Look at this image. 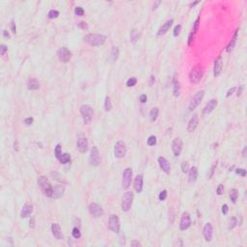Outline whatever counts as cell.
<instances>
[{
	"instance_id": "cell-29",
	"label": "cell",
	"mask_w": 247,
	"mask_h": 247,
	"mask_svg": "<svg viewBox=\"0 0 247 247\" xmlns=\"http://www.w3.org/2000/svg\"><path fill=\"white\" fill-rule=\"evenodd\" d=\"M118 57H119V48L118 47H113V48H112V50H111V53H110L108 59H109V61L111 63H114V62H116V61H117Z\"/></svg>"
},
{
	"instance_id": "cell-12",
	"label": "cell",
	"mask_w": 247,
	"mask_h": 247,
	"mask_svg": "<svg viewBox=\"0 0 247 247\" xmlns=\"http://www.w3.org/2000/svg\"><path fill=\"white\" fill-rule=\"evenodd\" d=\"M89 211L95 218H99L103 215V209L97 203H91L89 205Z\"/></svg>"
},
{
	"instance_id": "cell-13",
	"label": "cell",
	"mask_w": 247,
	"mask_h": 247,
	"mask_svg": "<svg viewBox=\"0 0 247 247\" xmlns=\"http://www.w3.org/2000/svg\"><path fill=\"white\" fill-rule=\"evenodd\" d=\"M191 226V219H190V215L188 212H183L182 217H180V229L182 231L187 230L189 227Z\"/></svg>"
},
{
	"instance_id": "cell-50",
	"label": "cell",
	"mask_w": 247,
	"mask_h": 247,
	"mask_svg": "<svg viewBox=\"0 0 247 247\" xmlns=\"http://www.w3.org/2000/svg\"><path fill=\"white\" fill-rule=\"evenodd\" d=\"M33 121H34V119L32 118V117H28V118H26L25 120H24V124H25L26 126H30V124H33Z\"/></svg>"
},
{
	"instance_id": "cell-16",
	"label": "cell",
	"mask_w": 247,
	"mask_h": 247,
	"mask_svg": "<svg viewBox=\"0 0 247 247\" xmlns=\"http://www.w3.org/2000/svg\"><path fill=\"white\" fill-rule=\"evenodd\" d=\"M222 67H223V60H222L221 56H218L216 60L214 62V67H213V75L215 77L219 76L222 72Z\"/></svg>"
},
{
	"instance_id": "cell-51",
	"label": "cell",
	"mask_w": 247,
	"mask_h": 247,
	"mask_svg": "<svg viewBox=\"0 0 247 247\" xmlns=\"http://www.w3.org/2000/svg\"><path fill=\"white\" fill-rule=\"evenodd\" d=\"M236 173L238 175H240V176H242V177H245L246 176V170L245 169H236Z\"/></svg>"
},
{
	"instance_id": "cell-59",
	"label": "cell",
	"mask_w": 247,
	"mask_h": 247,
	"mask_svg": "<svg viewBox=\"0 0 247 247\" xmlns=\"http://www.w3.org/2000/svg\"><path fill=\"white\" fill-rule=\"evenodd\" d=\"M130 245L131 246H141V243L137 240H132L130 243Z\"/></svg>"
},
{
	"instance_id": "cell-54",
	"label": "cell",
	"mask_w": 247,
	"mask_h": 247,
	"mask_svg": "<svg viewBox=\"0 0 247 247\" xmlns=\"http://www.w3.org/2000/svg\"><path fill=\"white\" fill-rule=\"evenodd\" d=\"M228 211H229L228 206H227V205H223V206H222V213L227 214L228 213Z\"/></svg>"
},
{
	"instance_id": "cell-38",
	"label": "cell",
	"mask_w": 247,
	"mask_h": 247,
	"mask_svg": "<svg viewBox=\"0 0 247 247\" xmlns=\"http://www.w3.org/2000/svg\"><path fill=\"white\" fill-rule=\"evenodd\" d=\"M54 153H55L56 158H57V159H59L60 156L62 155V150H61V145H60V144H58V145L55 147Z\"/></svg>"
},
{
	"instance_id": "cell-62",
	"label": "cell",
	"mask_w": 247,
	"mask_h": 247,
	"mask_svg": "<svg viewBox=\"0 0 247 247\" xmlns=\"http://www.w3.org/2000/svg\"><path fill=\"white\" fill-rule=\"evenodd\" d=\"M155 76H153V75H151V79H150V82H149V83H150V85H153V82H155Z\"/></svg>"
},
{
	"instance_id": "cell-26",
	"label": "cell",
	"mask_w": 247,
	"mask_h": 247,
	"mask_svg": "<svg viewBox=\"0 0 247 247\" xmlns=\"http://www.w3.org/2000/svg\"><path fill=\"white\" fill-rule=\"evenodd\" d=\"M197 178H198L197 167H191L188 170V180H189V182H195Z\"/></svg>"
},
{
	"instance_id": "cell-3",
	"label": "cell",
	"mask_w": 247,
	"mask_h": 247,
	"mask_svg": "<svg viewBox=\"0 0 247 247\" xmlns=\"http://www.w3.org/2000/svg\"><path fill=\"white\" fill-rule=\"evenodd\" d=\"M203 76V68L201 65H196L192 68L189 72V81L192 84H196L202 79Z\"/></svg>"
},
{
	"instance_id": "cell-11",
	"label": "cell",
	"mask_w": 247,
	"mask_h": 247,
	"mask_svg": "<svg viewBox=\"0 0 247 247\" xmlns=\"http://www.w3.org/2000/svg\"><path fill=\"white\" fill-rule=\"evenodd\" d=\"M57 57L62 63H68L72 58V52L66 47H61L57 50Z\"/></svg>"
},
{
	"instance_id": "cell-53",
	"label": "cell",
	"mask_w": 247,
	"mask_h": 247,
	"mask_svg": "<svg viewBox=\"0 0 247 247\" xmlns=\"http://www.w3.org/2000/svg\"><path fill=\"white\" fill-rule=\"evenodd\" d=\"M7 49H8V48H7V46L5 45H2L1 46H0V54L4 55L5 53H6Z\"/></svg>"
},
{
	"instance_id": "cell-42",
	"label": "cell",
	"mask_w": 247,
	"mask_h": 247,
	"mask_svg": "<svg viewBox=\"0 0 247 247\" xmlns=\"http://www.w3.org/2000/svg\"><path fill=\"white\" fill-rule=\"evenodd\" d=\"M156 144V137L155 135H151L148 138V145L149 146H155Z\"/></svg>"
},
{
	"instance_id": "cell-57",
	"label": "cell",
	"mask_w": 247,
	"mask_h": 247,
	"mask_svg": "<svg viewBox=\"0 0 247 247\" xmlns=\"http://www.w3.org/2000/svg\"><path fill=\"white\" fill-rule=\"evenodd\" d=\"M193 36H194V33L191 32V33H190L189 37H188V45H191V43H192V41H193Z\"/></svg>"
},
{
	"instance_id": "cell-63",
	"label": "cell",
	"mask_w": 247,
	"mask_h": 247,
	"mask_svg": "<svg viewBox=\"0 0 247 247\" xmlns=\"http://www.w3.org/2000/svg\"><path fill=\"white\" fill-rule=\"evenodd\" d=\"M246 150H247V148L245 147V148L243 149V151H242V155H243L244 157H245V156H246Z\"/></svg>"
},
{
	"instance_id": "cell-17",
	"label": "cell",
	"mask_w": 247,
	"mask_h": 247,
	"mask_svg": "<svg viewBox=\"0 0 247 247\" xmlns=\"http://www.w3.org/2000/svg\"><path fill=\"white\" fill-rule=\"evenodd\" d=\"M198 124H199V118H198V115L194 114L191 117V119L189 120L187 124V131L188 132H193V131L196 129Z\"/></svg>"
},
{
	"instance_id": "cell-36",
	"label": "cell",
	"mask_w": 247,
	"mask_h": 247,
	"mask_svg": "<svg viewBox=\"0 0 247 247\" xmlns=\"http://www.w3.org/2000/svg\"><path fill=\"white\" fill-rule=\"evenodd\" d=\"M104 108H105L106 111H110V110L112 109V102L109 97H105V101H104Z\"/></svg>"
},
{
	"instance_id": "cell-20",
	"label": "cell",
	"mask_w": 247,
	"mask_h": 247,
	"mask_svg": "<svg viewBox=\"0 0 247 247\" xmlns=\"http://www.w3.org/2000/svg\"><path fill=\"white\" fill-rule=\"evenodd\" d=\"M212 236H213V229L211 223H207L204 227V236L207 241L212 240Z\"/></svg>"
},
{
	"instance_id": "cell-10",
	"label": "cell",
	"mask_w": 247,
	"mask_h": 247,
	"mask_svg": "<svg viewBox=\"0 0 247 247\" xmlns=\"http://www.w3.org/2000/svg\"><path fill=\"white\" fill-rule=\"evenodd\" d=\"M131 180H132V169L131 168H126L123 173V180H122V184H123L124 189H128L130 186Z\"/></svg>"
},
{
	"instance_id": "cell-47",
	"label": "cell",
	"mask_w": 247,
	"mask_h": 247,
	"mask_svg": "<svg viewBox=\"0 0 247 247\" xmlns=\"http://www.w3.org/2000/svg\"><path fill=\"white\" fill-rule=\"evenodd\" d=\"M180 30H182V25H180V24H178V25L174 28V33H173L174 34V36L178 37V35H180Z\"/></svg>"
},
{
	"instance_id": "cell-48",
	"label": "cell",
	"mask_w": 247,
	"mask_h": 247,
	"mask_svg": "<svg viewBox=\"0 0 247 247\" xmlns=\"http://www.w3.org/2000/svg\"><path fill=\"white\" fill-rule=\"evenodd\" d=\"M158 198H159L160 201H164L166 198H167V191H166V190H162V191L159 193Z\"/></svg>"
},
{
	"instance_id": "cell-45",
	"label": "cell",
	"mask_w": 247,
	"mask_h": 247,
	"mask_svg": "<svg viewBox=\"0 0 247 247\" xmlns=\"http://www.w3.org/2000/svg\"><path fill=\"white\" fill-rule=\"evenodd\" d=\"M216 166H217V162H214L213 164H212L211 168V172H209V174L207 175V178H212V176H213V174H214V171H215V169H216Z\"/></svg>"
},
{
	"instance_id": "cell-28",
	"label": "cell",
	"mask_w": 247,
	"mask_h": 247,
	"mask_svg": "<svg viewBox=\"0 0 247 247\" xmlns=\"http://www.w3.org/2000/svg\"><path fill=\"white\" fill-rule=\"evenodd\" d=\"M27 88L29 90H38L40 88V83L37 79L35 78H31V79L28 80V83H27Z\"/></svg>"
},
{
	"instance_id": "cell-34",
	"label": "cell",
	"mask_w": 247,
	"mask_h": 247,
	"mask_svg": "<svg viewBox=\"0 0 247 247\" xmlns=\"http://www.w3.org/2000/svg\"><path fill=\"white\" fill-rule=\"evenodd\" d=\"M58 160H59L61 163H63V164H66V163L70 162V153H62V155L60 156V158Z\"/></svg>"
},
{
	"instance_id": "cell-64",
	"label": "cell",
	"mask_w": 247,
	"mask_h": 247,
	"mask_svg": "<svg viewBox=\"0 0 247 247\" xmlns=\"http://www.w3.org/2000/svg\"><path fill=\"white\" fill-rule=\"evenodd\" d=\"M241 89H242V87H240V89H239V88H238V97H239V95L241 94Z\"/></svg>"
},
{
	"instance_id": "cell-32",
	"label": "cell",
	"mask_w": 247,
	"mask_h": 247,
	"mask_svg": "<svg viewBox=\"0 0 247 247\" xmlns=\"http://www.w3.org/2000/svg\"><path fill=\"white\" fill-rule=\"evenodd\" d=\"M173 84H174V96L178 97L180 96V83H178L176 76L174 77V80H173Z\"/></svg>"
},
{
	"instance_id": "cell-6",
	"label": "cell",
	"mask_w": 247,
	"mask_h": 247,
	"mask_svg": "<svg viewBox=\"0 0 247 247\" xmlns=\"http://www.w3.org/2000/svg\"><path fill=\"white\" fill-rule=\"evenodd\" d=\"M89 163L91 166L97 167L101 164V155H99V149L97 146H94L91 149V153L89 156Z\"/></svg>"
},
{
	"instance_id": "cell-23",
	"label": "cell",
	"mask_w": 247,
	"mask_h": 247,
	"mask_svg": "<svg viewBox=\"0 0 247 247\" xmlns=\"http://www.w3.org/2000/svg\"><path fill=\"white\" fill-rule=\"evenodd\" d=\"M51 232H52L53 236L56 239H62L63 234H62V231H61L60 225L58 223H53L51 225Z\"/></svg>"
},
{
	"instance_id": "cell-56",
	"label": "cell",
	"mask_w": 247,
	"mask_h": 247,
	"mask_svg": "<svg viewBox=\"0 0 247 247\" xmlns=\"http://www.w3.org/2000/svg\"><path fill=\"white\" fill-rule=\"evenodd\" d=\"M11 29H12V32L14 34L16 33V23L14 21H12V24H11Z\"/></svg>"
},
{
	"instance_id": "cell-5",
	"label": "cell",
	"mask_w": 247,
	"mask_h": 247,
	"mask_svg": "<svg viewBox=\"0 0 247 247\" xmlns=\"http://www.w3.org/2000/svg\"><path fill=\"white\" fill-rule=\"evenodd\" d=\"M134 195L131 191H128L124 194L123 199H122V209L123 211H128L131 207L133 202Z\"/></svg>"
},
{
	"instance_id": "cell-8",
	"label": "cell",
	"mask_w": 247,
	"mask_h": 247,
	"mask_svg": "<svg viewBox=\"0 0 247 247\" xmlns=\"http://www.w3.org/2000/svg\"><path fill=\"white\" fill-rule=\"evenodd\" d=\"M114 155L117 158H123L126 155V146L123 141H118L115 144Z\"/></svg>"
},
{
	"instance_id": "cell-37",
	"label": "cell",
	"mask_w": 247,
	"mask_h": 247,
	"mask_svg": "<svg viewBox=\"0 0 247 247\" xmlns=\"http://www.w3.org/2000/svg\"><path fill=\"white\" fill-rule=\"evenodd\" d=\"M48 18H49L50 19L52 18H56L58 16H59V12L57 11V10H50L49 12H48Z\"/></svg>"
},
{
	"instance_id": "cell-46",
	"label": "cell",
	"mask_w": 247,
	"mask_h": 247,
	"mask_svg": "<svg viewBox=\"0 0 247 247\" xmlns=\"http://www.w3.org/2000/svg\"><path fill=\"white\" fill-rule=\"evenodd\" d=\"M74 13H75V14H77V16H81L84 14V10H83V8H81V7H75Z\"/></svg>"
},
{
	"instance_id": "cell-40",
	"label": "cell",
	"mask_w": 247,
	"mask_h": 247,
	"mask_svg": "<svg viewBox=\"0 0 247 247\" xmlns=\"http://www.w3.org/2000/svg\"><path fill=\"white\" fill-rule=\"evenodd\" d=\"M236 224H238L236 218V217H232V218L230 219V222H229V230L234 229V227L236 226Z\"/></svg>"
},
{
	"instance_id": "cell-27",
	"label": "cell",
	"mask_w": 247,
	"mask_h": 247,
	"mask_svg": "<svg viewBox=\"0 0 247 247\" xmlns=\"http://www.w3.org/2000/svg\"><path fill=\"white\" fill-rule=\"evenodd\" d=\"M238 30H236V32H234L233 38H232V40L230 41L229 45H227V48H226L227 52H231V51L234 49V45H236V41H238Z\"/></svg>"
},
{
	"instance_id": "cell-4",
	"label": "cell",
	"mask_w": 247,
	"mask_h": 247,
	"mask_svg": "<svg viewBox=\"0 0 247 247\" xmlns=\"http://www.w3.org/2000/svg\"><path fill=\"white\" fill-rule=\"evenodd\" d=\"M80 114L82 115L83 121L86 124H89L92 121V117H93V109L91 105L89 104H84L80 107Z\"/></svg>"
},
{
	"instance_id": "cell-15",
	"label": "cell",
	"mask_w": 247,
	"mask_h": 247,
	"mask_svg": "<svg viewBox=\"0 0 247 247\" xmlns=\"http://www.w3.org/2000/svg\"><path fill=\"white\" fill-rule=\"evenodd\" d=\"M158 165H159L160 169L163 171L166 174H170L171 172V167H170V164L168 162V160L166 159L165 157L163 156H159L158 157Z\"/></svg>"
},
{
	"instance_id": "cell-19",
	"label": "cell",
	"mask_w": 247,
	"mask_h": 247,
	"mask_svg": "<svg viewBox=\"0 0 247 247\" xmlns=\"http://www.w3.org/2000/svg\"><path fill=\"white\" fill-rule=\"evenodd\" d=\"M76 148L80 153H84L88 151V140L85 137H81L77 140Z\"/></svg>"
},
{
	"instance_id": "cell-1",
	"label": "cell",
	"mask_w": 247,
	"mask_h": 247,
	"mask_svg": "<svg viewBox=\"0 0 247 247\" xmlns=\"http://www.w3.org/2000/svg\"><path fill=\"white\" fill-rule=\"evenodd\" d=\"M107 37L102 34H97V33H91L88 34L84 37V41H86L88 45L92 46H99L102 45L106 41Z\"/></svg>"
},
{
	"instance_id": "cell-41",
	"label": "cell",
	"mask_w": 247,
	"mask_h": 247,
	"mask_svg": "<svg viewBox=\"0 0 247 247\" xmlns=\"http://www.w3.org/2000/svg\"><path fill=\"white\" fill-rule=\"evenodd\" d=\"M72 236L74 238H79L81 236V233H80L79 229L76 228V227L72 229Z\"/></svg>"
},
{
	"instance_id": "cell-2",
	"label": "cell",
	"mask_w": 247,
	"mask_h": 247,
	"mask_svg": "<svg viewBox=\"0 0 247 247\" xmlns=\"http://www.w3.org/2000/svg\"><path fill=\"white\" fill-rule=\"evenodd\" d=\"M38 184H39V186L41 187V191L43 192V194H45V196L51 198L52 193H53V188H52V186H51L49 180H48L45 177L41 176V177L38 178Z\"/></svg>"
},
{
	"instance_id": "cell-24",
	"label": "cell",
	"mask_w": 247,
	"mask_h": 247,
	"mask_svg": "<svg viewBox=\"0 0 247 247\" xmlns=\"http://www.w3.org/2000/svg\"><path fill=\"white\" fill-rule=\"evenodd\" d=\"M65 192V187L63 185H56V186L53 188V193L51 198L52 199H59L64 195Z\"/></svg>"
},
{
	"instance_id": "cell-39",
	"label": "cell",
	"mask_w": 247,
	"mask_h": 247,
	"mask_svg": "<svg viewBox=\"0 0 247 247\" xmlns=\"http://www.w3.org/2000/svg\"><path fill=\"white\" fill-rule=\"evenodd\" d=\"M136 83H137V79H136L135 77H130L129 79L126 81V86L128 87H133L136 85Z\"/></svg>"
},
{
	"instance_id": "cell-60",
	"label": "cell",
	"mask_w": 247,
	"mask_h": 247,
	"mask_svg": "<svg viewBox=\"0 0 247 247\" xmlns=\"http://www.w3.org/2000/svg\"><path fill=\"white\" fill-rule=\"evenodd\" d=\"M3 36H4V38H6V39L11 38V36H10V34L7 30H3Z\"/></svg>"
},
{
	"instance_id": "cell-31",
	"label": "cell",
	"mask_w": 247,
	"mask_h": 247,
	"mask_svg": "<svg viewBox=\"0 0 247 247\" xmlns=\"http://www.w3.org/2000/svg\"><path fill=\"white\" fill-rule=\"evenodd\" d=\"M158 112H159V110H158L157 107H155V108H153L151 110L150 112V119L151 122H155L156 121V119H157L158 117Z\"/></svg>"
},
{
	"instance_id": "cell-35",
	"label": "cell",
	"mask_w": 247,
	"mask_h": 247,
	"mask_svg": "<svg viewBox=\"0 0 247 247\" xmlns=\"http://www.w3.org/2000/svg\"><path fill=\"white\" fill-rule=\"evenodd\" d=\"M139 39V34L137 29H132L130 32V41L131 43H136Z\"/></svg>"
},
{
	"instance_id": "cell-49",
	"label": "cell",
	"mask_w": 247,
	"mask_h": 247,
	"mask_svg": "<svg viewBox=\"0 0 247 247\" xmlns=\"http://www.w3.org/2000/svg\"><path fill=\"white\" fill-rule=\"evenodd\" d=\"M223 192H224V186H223V184H219L218 187H217V189H216V193L218 195H222V194H223Z\"/></svg>"
},
{
	"instance_id": "cell-25",
	"label": "cell",
	"mask_w": 247,
	"mask_h": 247,
	"mask_svg": "<svg viewBox=\"0 0 247 247\" xmlns=\"http://www.w3.org/2000/svg\"><path fill=\"white\" fill-rule=\"evenodd\" d=\"M134 189L137 193L142 192L143 190V176L142 175H138L136 176L135 180H134Z\"/></svg>"
},
{
	"instance_id": "cell-18",
	"label": "cell",
	"mask_w": 247,
	"mask_h": 247,
	"mask_svg": "<svg viewBox=\"0 0 247 247\" xmlns=\"http://www.w3.org/2000/svg\"><path fill=\"white\" fill-rule=\"evenodd\" d=\"M217 103H218V102H217V99H211V101H209L206 104V106L204 107V110H203V114H204V115H207V114L211 113V112L214 110L215 107L217 106Z\"/></svg>"
},
{
	"instance_id": "cell-52",
	"label": "cell",
	"mask_w": 247,
	"mask_h": 247,
	"mask_svg": "<svg viewBox=\"0 0 247 247\" xmlns=\"http://www.w3.org/2000/svg\"><path fill=\"white\" fill-rule=\"evenodd\" d=\"M78 26H79V28L83 29V30H85V29H88V24L85 22V21H80V22L78 23Z\"/></svg>"
},
{
	"instance_id": "cell-33",
	"label": "cell",
	"mask_w": 247,
	"mask_h": 247,
	"mask_svg": "<svg viewBox=\"0 0 247 247\" xmlns=\"http://www.w3.org/2000/svg\"><path fill=\"white\" fill-rule=\"evenodd\" d=\"M238 189H236V188H233V189L230 191V198H231V201L234 203L236 202V200H238Z\"/></svg>"
},
{
	"instance_id": "cell-30",
	"label": "cell",
	"mask_w": 247,
	"mask_h": 247,
	"mask_svg": "<svg viewBox=\"0 0 247 247\" xmlns=\"http://www.w3.org/2000/svg\"><path fill=\"white\" fill-rule=\"evenodd\" d=\"M50 175H51V177L53 178V180H57V182H63V183H66V180H65V178L63 177L62 175L60 174V173H58V172H56V171H54V172H50Z\"/></svg>"
},
{
	"instance_id": "cell-22",
	"label": "cell",
	"mask_w": 247,
	"mask_h": 247,
	"mask_svg": "<svg viewBox=\"0 0 247 247\" xmlns=\"http://www.w3.org/2000/svg\"><path fill=\"white\" fill-rule=\"evenodd\" d=\"M32 211H33V205L30 204V203H26L23 206L22 209H21V212H20L21 218H26V217H28L29 215L32 213Z\"/></svg>"
},
{
	"instance_id": "cell-14",
	"label": "cell",
	"mask_w": 247,
	"mask_h": 247,
	"mask_svg": "<svg viewBox=\"0 0 247 247\" xmlns=\"http://www.w3.org/2000/svg\"><path fill=\"white\" fill-rule=\"evenodd\" d=\"M182 150V141L180 138H175L172 142V151L175 156H178Z\"/></svg>"
},
{
	"instance_id": "cell-44",
	"label": "cell",
	"mask_w": 247,
	"mask_h": 247,
	"mask_svg": "<svg viewBox=\"0 0 247 247\" xmlns=\"http://www.w3.org/2000/svg\"><path fill=\"white\" fill-rule=\"evenodd\" d=\"M188 170H189V164H188V162H186V161H183V162L182 163V173H187Z\"/></svg>"
},
{
	"instance_id": "cell-43",
	"label": "cell",
	"mask_w": 247,
	"mask_h": 247,
	"mask_svg": "<svg viewBox=\"0 0 247 247\" xmlns=\"http://www.w3.org/2000/svg\"><path fill=\"white\" fill-rule=\"evenodd\" d=\"M199 22H200V16L199 18H197V19L195 20L194 24H193V29H192V32L194 34L197 33L198 31V28H199Z\"/></svg>"
},
{
	"instance_id": "cell-55",
	"label": "cell",
	"mask_w": 247,
	"mask_h": 247,
	"mask_svg": "<svg viewBox=\"0 0 247 247\" xmlns=\"http://www.w3.org/2000/svg\"><path fill=\"white\" fill-rule=\"evenodd\" d=\"M234 91H236V87H233V88H231V89H230L229 91H228V93H227V95H226V96H227V97H230V96H232V95H233L234 93Z\"/></svg>"
},
{
	"instance_id": "cell-58",
	"label": "cell",
	"mask_w": 247,
	"mask_h": 247,
	"mask_svg": "<svg viewBox=\"0 0 247 247\" xmlns=\"http://www.w3.org/2000/svg\"><path fill=\"white\" fill-rule=\"evenodd\" d=\"M140 101L142 102V103H145V102L147 101V96H146V95H141V96H140Z\"/></svg>"
},
{
	"instance_id": "cell-61",
	"label": "cell",
	"mask_w": 247,
	"mask_h": 247,
	"mask_svg": "<svg viewBox=\"0 0 247 247\" xmlns=\"http://www.w3.org/2000/svg\"><path fill=\"white\" fill-rule=\"evenodd\" d=\"M35 227V218L32 217V219L30 220V228H34Z\"/></svg>"
},
{
	"instance_id": "cell-9",
	"label": "cell",
	"mask_w": 247,
	"mask_h": 247,
	"mask_svg": "<svg viewBox=\"0 0 247 247\" xmlns=\"http://www.w3.org/2000/svg\"><path fill=\"white\" fill-rule=\"evenodd\" d=\"M120 219L118 215L116 214H111L109 217V222H108V228L111 230L113 233L118 234L120 232Z\"/></svg>"
},
{
	"instance_id": "cell-7",
	"label": "cell",
	"mask_w": 247,
	"mask_h": 247,
	"mask_svg": "<svg viewBox=\"0 0 247 247\" xmlns=\"http://www.w3.org/2000/svg\"><path fill=\"white\" fill-rule=\"evenodd\" d=\"M204 96H205V91H204V90H201V91L197 92L196 94L192 97L191 101H190V102H189V105H188V109H189L190 111H193V110H194L200 103H201V101H202Z\"/></svg>"
},
{
	"instance_id": "cell-21",
	"label": "cell",
	"mask_w": 247,
	"mask_h": 247,
	"mask_svg": "<svg viewBox=\"0 0 247 247\" xmlns=\"http://www.w3.org/2000/svg\"><path fill=\"white\" fill-rule=\"evenodd\" d=\"M173 21H174L173 19H170V20L166 21L164 24H162V26H160V28L158 29V31H157V36L165 35V34L170 30L171 26H172V24H173Z\"/></svg>"
}]
</instances>
